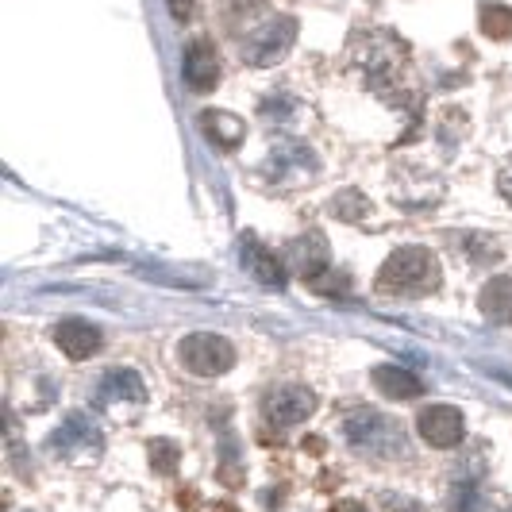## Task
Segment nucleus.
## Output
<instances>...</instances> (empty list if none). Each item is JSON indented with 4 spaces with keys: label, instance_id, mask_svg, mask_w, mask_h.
Instances as JSON below:
<instances>
[{
    "label": "nucleus",
    "instance_id": "f257e3e1",
    "mask_svg": "<svg viewBox=\"0 0 512 512\" xmlns=\"http://www.w3.org/2000/svg\"><path fill=\"white\" fill-rule=\"evenodd\" d=\"M443 282L439 258L428 247H401L385 258L382 274H378V297H428Z\"/></svg>",
    "mask_w": 512,
    "mask_h": 512
},
{
    "label": "nucleus",
    "instance_id": "f03ea898",
    "mask_svg": "<svg viewBox=\"0 0 512 512\" xmlns=\"http://www.w3.org/2000/svg\"><path fill=\"white\" fill-rule=\"evenodd\" d=\"M343 436L362 455H378V459L405 455V428L393 416H385V412H374V409L351 412L347 424H343Z\"/></svg>",
    "mask_w": 512,
    "mask_h": 512
},
{
    "label": "nucleus",
    "instance_id": "7ed1b4c3",
    "mask_svg": "<svg viewBox=\"0 0 512 512\" xmlns=\"http://www.w3.org/2000/svg\"><path fill=\"white\" fill-rule=\"evenodd\" d=\"M178 362L197 378H220L235 366V347L216 332H193L178 343Z\"/></svg>",
    "mask_w": 512,
    "mask_h": 512
},
{
    "label": "nucleus",
    "instance_id": "20e7f679",
    "mask_svg": "<svg viewBox=\"0 0 512 512\" xmlns=\"http://www.w3.org/2000/svg\"><path fill=\"white\" fill-rule=\"evenodd\" d=\"M316 412V393L305 385H274L266 397H262V416L270 428H297L305 424L308 416Z\"/></svg>",
    "mask_w": 512,
    "mask_h": 512
},
{
    "label": "nucleus",
    "instance_id": "39448f33",
    "mask_svg": "<svg viewBox=\"0 0 512 512\" xmlns=\"http://www.w3.org/2000/svg\"><path fill=\"white\" fill-rule=\"evenodd\" d=\"M293 39H297V20L274 16V20H266L258 31L247 35V43H243V62H247V66H274V62L293 47Z\"/></svg>",
    "mask_w": 512,
    "mask_h": 512
},
{
    "label": "nucleus",
    "instance_id": "423d86ee",
    "mask_svg": "<svg viewBox=\"0 0 512 512\" xmlns=\"http://www.w3.org/2000/svg\"><path fill=\"white\" fill-rule=\"evenodd\" d=\"M285 266L293 274H301L305 282H316L332 270V251H328V239L320 231H305L297 235L289 247H285Z\"/></svg>",
    "mask_w": 512,
    "mask_h": 512
},
{
    "label": "nucleus",
    "instance_id": "0eeeda50",
    "mask_svg": "<svg viewBox=\"0 0 512 512\" xmlns=\"http://www.w3.org/2000/svg\"><path fill=\"white\" fill-rule=\"evenodd\" d=\"M416 432H420L424 443L447 451V447H459L462 436H466V416L455 405H432V409H424L416 416Z\"/></svg>",
    "mask_w": 512,
    "mask_h": 512
},
{
    "label": "nucleus",
    "instance_id": "6e6552de",
    "mask_svg": "<svg viewBox=\"0 0 512 512\" xmlns=\"http://www.w3.org/2000/svg\"><path fill=\"white\" fill-rule=\"evenodd\" d=\"M239 258H243V266H247V274L258 278L262 285H270V289H285L289 282V270H285V258H278L266 243H258L255 235H243V243H239Z\"/></svg>",
    "mask_w": 512,
    "mask_h": 512
},
{
    "label": "nucleus",
    "instance_id": "1a4fd4ad",
    "mask_svg": "<svg viewBox=\"0 0 512 512\" xmlns=\"http://www.w3.org/2000/svg\"><path fill=\"white\" fill-rule=\"evenodd\" d=\"M54 343H58V351L70 362H85L101 351L104 339H101V328L89 324V320H58L54 324Z\"/></svg>",
    "mask_w": 512,
    "mask_h": 512
},
{
    "label": "nucleus",
    "instance_id": "9d476101",
    "mask_svg": "<svg viewBox=\"0 0 512 512\" xmlns=\"http://www.w3.org/2000/svg\"><path fill=\"white\" fill-rule=\"evenodd\" d=\"M181 74H185V85H189L193 93H208V89H216V81H220V58H216V47H212L208 39L189 43Z\"/></svg>",
    "mask_w": 512,
    "mask_h": 512
},
{
    "label": "nucleus",
    "instance_id": "9b49d317",
    "mask_svg": "<svg viewBox=\"0 0 512 512\" xmlns=\"http://www.w3.org/2000/svg\"><path fill=\"white\" fill-rule=\"evenodd\" d=\"M51 451L54 455H70V451H101V432L81 416V412H74V416H66L62 420V428L51 436Z\"/></svg>",
    "mask_w": 512,
    "mask_h": 512
},
{
    "label": "nucleus",
    "instance_id": "f8f14e48",
    "mask_svg": "<svg viewBox=\"0 0 512 512\" xmlns=\"http://www.w3.org/2000/svg\"><path fill=\"white\" fill-rule=\"evenodd\" d=\"M112 401H135V405H143V401H147V385H143V378H139L135 370H112V374H104L101 393H97V405L108 409Z\"/></svg>",
    "mask_w": 512,
    "mask_h": 512
},
{
    "label": "nucleus",
    "instance_id": "ddd939ff",
    "mask_svg": "<svg viewBox=\"0 0 512 512\" xmlns=\"http://www.w3.org/2000/svg\"><path fill=\"white\" fill-rule=\"evenodd\" d=\"M370 382L374 389L389 397V401H412V397H420V378L409 374V370H401V366H374V374H370Z\"/></svg>",
    "mask_w": 512,
    "mask_h": 512
},
{
    "label": "nucleus",
    "instance_id": "4468645a",
    "mask_svg": "<svg viewBox=\"0 0 512 512\" xmlns=\"http://www.w3.org/2000/svg\"><path fill=\"white\" fill-rule=\"evenodd\" d=\"M478 308L489 324H501V328H512V278H493V282L482 289L478 297Z\"/></svg>",
    "mask_w": 512,
    "mask_h": 512
},
{
    "label": "nucleus",
    "instance_id": "2eb2a0df",
    "mask_svg": "<svg viewBox=\"0 0 512 512\" xmlns=\"http://www.w3.org/2000/svg\"><path fill=\"white\" fill-rule=\"evenodd\" d=\"M139 274H143L147 282L178 285V289H201V285L212 282L205 270H170V266H139Z\"/></svg>",
    "mask_w": 512,
    "mask_h": 512
},
{
    "label": "nucleus",
    "instance_id": "dca6fc26",
    "mask_svg": "<svg viewBox=\"0 0 512 512\" xmlns=\"http://www.w3.org/2000/svg\"><path fill=\"white\" fill-rule=\"evenodd\" d=\"M201 128H205L220 147H228V151L243 143V124H239L231 112H205V116H201Z\"/></svg>",
    "mask_w": 512,
    "mask_h": 512
},
{
    "label": "nucleus",
    "instance_id": "f3484780",
    "mask_svg": "<svg viewBox=\"0 0 512 512\" xmlns=\"http://www.w3.org/2000/svg\"><path fill=\"white\" fill-rule=\"evenodd\" d=\"M482 20V35H489V39H497V43H505V39H512V8L509 4H497V0H486L482 4V12H478Z\"/></svg>",
    "mask_w": 512,
    "mask_h": 512
},
{
    "label": "nucleus",
    "instance_id": "a211bd4d",
    "mask_svg": "<svg viewBox=\"0 0 512 512\" xmlns=\"http://www.w3.org/2000/svg\"><path fill=\"white\" fill-rule=\"evenodd\" d=\"M151 462L158 474H174V470H178V443H170V439H154Z\"/></svg>",
    "mask_w": 512,
    "mask_h": 512
},
{
    "label": "nucleus",
    "instance_id": "6ab92c4d",
    "mask_svg": "<svg viewBox=\"0 0 512 512\" xmlns=\"http://www.w3.org/2000/svg\"><path fill=\"white\" fill-rule=\"evenodd\" d=\"M332 212L339 216V220H359L362 216V197L351 189V193H339L332 201Z\"/></svg>",
    "mask_w": 512,
    "mask_h": 512
},
{
    "label": "nucleus",
    "instance_id": "aec40b11",
    "mask_svg": "<svg viewBox=\"0 0 512 512\" xmlns=\"http://www.w3.org/2000/svg\"><path fill=\"white\" fill-rule=\"evenodd\" d=\"M497 185H501V197L512 205V158L505 162V170H501V178H497Z\"/></svg>",
    "mask_w": 512,
    "mask_h": 512
},
{
    "label": "nucleus",
    "instance_id": "412c9836",
    "mask_svg": "<svg viewBox=\"0 0 512 512\" xmlns=\"http://www.w3.org/2000/svg\"><path fill=\"white\" fill-rule=\"evenodd\" d=\"M166 4H170V12H174L178 20H185V16H189V8H193V0H166Z\"/></svg>",
    "mask_w": 512,
    "mask_h": 512
},
{
    "label": "nucleus",
    "instance_id": "4be33fe9",
    "mask_svg": "<svg viewBox=\"0 0 512 512\" xmlns=\"http://www.w3.org/2000/svg\"><path fill=\"white\" fill-rule=\"evenodd\" d=\"M335 512H362V505H339Z\"/></svg>",
    "mask_w": 512,
    "mask_h": 512
}]
</instances>
